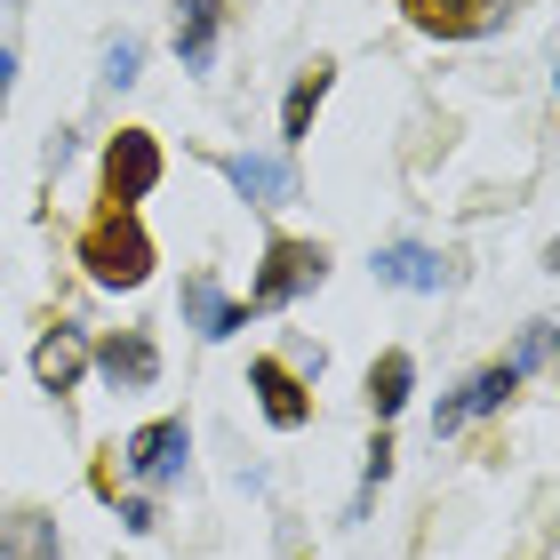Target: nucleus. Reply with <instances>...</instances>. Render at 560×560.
Masks as SVG:
<instances>
[{"instance_id": "nucleus-1", "label": "nucleus", "mask_w": 560, "mask_h": 560, "mask_svg": "<svg viewBox=\"0 0 560 560\" xmlns=\"http://www.w3.org/2000/svg\"><path fill=\"white\" fill-rule=\"evenodd\" d=\"M72 257L89 265V280L96 289H144L152 280V233H144V217L137 209H96L89 224H81V241H72Z\"/></svg>"}, {"instance_id": "nucleus-2", "label": "nucleus", "mask_w": 560, "mask_h": 560, "mask_svg": "<svg viewBox=\"0 0 560 560\" xmlns=\"http://www.w3.org/2000/svg\"><path fill=\"white\" fill-rule=\"evenodd\" d=\"M320 280H328V248H320V241L272 233V241H265V265H257V280H248V296H241V313H280V304L313 296Z\"/></svg>"}, {"instance_id": "nucleus-3", "label": "nucleus", "mask_w": 560, "mask_h": 560, "mask_svg": "<svg viewBox=\"0 0 560 560\" xmlns=\"http://www.w3.org/2000/svg\"><path fill=\"white\" fill-rule=\"evenodd\" d=\"M161 137L152 129H120L105 144V209H137V200H152V185H161Z\"/></svg>"}, {"instance_id": "nucleus-4", "label": "nucleus", "mask_w": 560, "mask_h": 560, "mask_svg": "<svg viewBox=\"0 0 560 560\" xmlns=\"http://www.w3.org/2000/svg\"><path fill=\"white\" fill-rule=\"evenodd\" d=\"M513 393H521V369L513 361H489V369H472L465 385H456L441 409H432V441H448V432H465L480 417H497V409H513Z\"/></svg>"}, {"instance_id": "nucleus-5", "label": "nucleus", "mask_w": 560, "mask_h": 560, "mask_svg": "<svg viewBox=\"0 0 560 560\" xmlns=\"http://www.w3.org/2000/svg\"><path fill=\"white\" fill-rule=\"evenodd\" d=\"M185 456H192V424L185 417H152V424H137L129 441H120V465H129V480H144V489L176 480Z\"/></svg>"}, {"instance_id": "nucleus-6", "label": "nucleus", "mask_w": 560, "mask_h": 560, "mask_svg": "<svg viewBox=\"0 0 560 560\" xmlns=\"http://www.w3.org/2000/svg\"><path fill=\"white\" fill-rule=\"evenodd\" d=\"M521 0H409V24L432 40H480V33H504Z\"/></svg>"}, {"instance_id": "nucleus-7", "label": "nucleus", "mask_w": 560, "mask_h": 560, "mask_svg": "<svg viewBox=\"0 0 560 560\" xmlns=\"http://www.w3.org/2000/svg\"><path fill=\"white\" fill-rule=\"evenodd\" d=\"M89 369L105 376L113 393H152L161 385V345H152L144 328H113L105 345H89Z\"/></svg>"}, {"instance_id": "nucleus-8", "label": "nucleus", "mask_w": 560, "mask_h": 560, "mask_svg": "<svg viewBox=\"0 0 560 560\" xmlns=\"http://www.w3.org/2000/svg\"><path fill=\"white\" fill-rule=\"evenodd\" d=\"M248 385H257V409H265V424L272 432H304L313 424V385H296L289 376V361H248Z\"/></svg>"}, {"instance_id": "nucleus-9", "label": "nucleus", "mask_w": 560, "mask_h": 560, "mask_svg": "<svg viewBox=\"0 0 560 560\" xmlns=\"http://www.w3.org/2000/svg\"><path fill=\"white\" fill-rule=\"evenodd\" d=\"M369 272L385 280V289H409V296H441L448 289V257H441V248H424V241H385Z\"/></svg>"}, {"instance_id": "nucleus-10", "label": "nucleus", "mask_w": 560, "mask_h": 560, "mask_svg": "<svg viewBox=\"0 0 560 560\" xmlns=\"http://www.w3.org/2000/svg\"><path fill=\"white\" fill-rule=\"evenodd\" d=\"M176 304H185V328H192L200 345H224L233 328H248L241 296H224V280H217V272H185V296H176Z\"/></svg>"}, {"instance_id": "nucleus-11", "label": "nucleus", "mask_w": 560, "mask_h": 560, "mask_svg": "<svg viewBox=\"0 0 560 560\" xmlns=\"http://www.w3.org/2000/svg\"><path fill=\"white\" fill-rule=\"evenodd\" d=\"M81 376H89V328H81V320H57V328L33 345V385H40V393H72Z\"/></svg>"}, {"instance_id": "nucleus-12", "label": "nucleus", "mask_w": 560, "mask_h": 560, "mask_svg": "<svg viewBox=\"0 0 560 560\" xmlns=\"http://www.w3.org/2000/svg\"><path fill=\"white\" fill-rule=\"evenodd\" d=\"M328 89H337V65H328V57H313L289 81V96H280V152H296L304 137H313V113L328 105Z\"/></svg>"}, {"instance_id": "nucleus-13", "label": "nucleus", "mask_w": 560, "mask_h": 560, "mask_svg": "<svg viewBox=\"0 0 560 560\" xmlns=\"http://www.w3.org/2000/svg\"><path fill=\"white\" fill-rule=\"evenodd\" d=\"M224 185H233L248 209H280V200H289V161H280V152H224Z\"/></svg>"}, {"instance_id": "nucleus-14", "label": "nucleus", "mask_w": 560, "mask_h": 560, "mask_svg": "<svg viewBox=\"0 0 560 560\" xmlns=\"http://www.w3.org/2000/svg\"><path fill=\"white\" fill-rule=\"evenodd\" d=\"M217 33H224V0H176V65L185 72L217 65Z\"/></svg>"}, {"instance_id": "nucleus-15", "label": "nucleus", "mask_w": 560, "mask_h": 560, "mask_svg": "<svg viewBox=\"0 0 560 560\" xmlns=\"http://www.w3.org/2000/svg\"><path fill=\"white\" fill-rule=\"evenodd\" d=\"M409 393H417V361H409V352H376V369H369V409H376V424H393L400 409H409Z\"/></svg>"}, {"instance_id": "nucleus-16", "label": "nucleus", "mask_w": 560, "mask_h": 560, "mask_svg": "<svg viewBox=\"0 0 560 560\" xmlns=\"http://www.w3.org/2000/svg\"><path fill=\"white\" fill-rule=\"evenodd\" d=\"M65 537H57V521L48 513H9L0 521V560H57Z\"/></svg>"}, {"instance_id": "nucleus-17", "label": "nucleus", "mask_w": 560, "mask_h": 560, "mask_svg": "<svg viewBox=\"0 0 560 560\" xmlns=\"http://www.w3.org/2000/svg\"><path fill=\"white\" fill-rule=\"evenodd\" d=\"M137 65H144V40H137V33L105 40V81H113V89H129V81H137Z\"/></svg>"}, {"instance_id": "nucleus-18", "label": "nucleus", "mask_w": 560, "mask_h": 560, "mask_svg": "<svg viewBox=\"0 0 560 560\" xmlns=\"http://www.w3.org/2000/svg\"><path fill=\"white\" fill-rule=\"evenodd\" d=\"M545 352H552V320H528V337H521V352H513V369L528 376V369H545Z\"/></svg>"}, {"instance_id": "nucleus-19", "label": "nucleus", "mask_w": 560, "mask_h": 560, "mask_svg": "<svg viewBox=\"0 0 560 560\" xmlns=\"http://www.w3.org/2000/svg\"><path fill=\"white\" fill-rule=\"evenodd\" d=\"M385 480H393V441L376 432V448H369V465H361V497H369V489H385Z\"/></svg>"}, {"instance_id": "nucleus-20", "label": "nucleus", "mask_w": 560, "mask_h": 560, "mask_svg": "<svg viewBox=\"0 0 560 560\" xmlns=\"http://www.w3.org/2000/svg\"><path fill=\"white\" fill-rule=\"evenodd\" d=\"M120 528H129V537H152V497H129V504H120Z\"/></svg>"}, {"instance_id": "nucleus-21", "label": "nucleus", "mask_w": 560, "mask_h": 560, "mask_svg": "<svg viewBox=\"0 0 560 560\" xmlns=\"http://www.w3.org/2000/svg\"><path fill=\"white\" fill-rule=\"evenodd\" d=\"M9 89H16V48L0 40V113H9Z\"/></svg>"}]
</instances>
